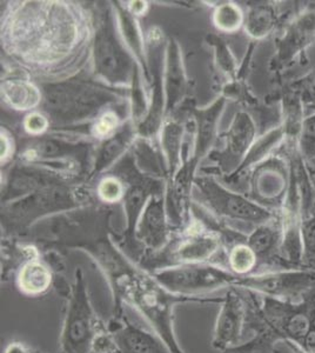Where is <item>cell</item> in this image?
I'll return each mask as SVG.
<instances>
[{"mask_svg":"<svg viewBox=\"0 0 315 353\" xmlns=\"http://www.w3.org/2000/svg\"><path fill=\"white\" fill-rule=\"evenodd\" d=\"M113 297V318L124 316L125 305L139 313L172 353H185L174 331V310L180 304H221L223 298L187 297L170 292L153 274L130 264L110 246L93 251Z\"/></svg>","mask_w":315,"mask_h":353,"instance_id":"1","label":"cell"},{"mask_svg":"<svg viewBox=\"0 0 315 353\" xmlns=\"http://www.w3.org/2000/svg\"><path fill=\"white\" fill-rule=\"evenodd\" d=\"M100 321L90 299L84 273L77 270L68 291V306L60 332L61 353H92V344Z\"/></svg>","mask_w":315,"mask_h":353,"instance_id":"2","label":"cell"},{"mask_svg":"<svg viewBox=\"0 0 315 353\" xmlns=\"http://www.w3.org/2000/svg\"><path fill=\"white\" fill-rule=\"evenodd\" d=\"M153 276L170 292L187 297H205L208 293L234 286L239 278L205 263L165 268L156 271Z\"/></svg>","mask_w":315,"mask_h":353,"instance_id":"3","label":"cell"},{"mask_svg":"<svg viewBox=\"0 0 315 353\" xmlns=\"http://www.w3.org/2000/svg\"><path fill=\"white\" fill-rule=\"evenodd\" d=\"M246 310L236 290H228L223 298L216 317L211 345L220 352H230L238 347L243 334Z\"/></svg>","mask_w":315,"mask_h":353,"instance_id":"4","label":"cell"},{"mask_svg":"<svg viewBox=\"0 0 315 353\" xmlns=\"http://www.w3.org/2000/svg\"><path fill=\"white\" fill-rule=\"evenodd\" d=\"M108 325L116 341L118 353H172L156 333L133 324L124 316L112 317Z\"/></svg>","mask_w":315,"mask_h":353,"instance_id":"5","label":"cell"},{"mask_svg":"<svg viewBox=\"0 0 315 353\" xmlns=\"http://www.w3.org/2000/svg\"><path fill=\"white\" fill-rule=\"evenodd\" d=\"M311 276L306 273H276L239 277L234 288L252 290L267 296H285L308 285Z\"/></svg>","mask_w":315,"mask_h":353,"instance_id":"6","label":"cell"},{"mask_svg":"<svg viewBox=\"0 0 315 353\" xmlns=\"http://www.w3.org/2000/svg\"><path fill=\"white\" fill-rule=\"evenodd\" d=\"M315 39V10H308L293 21L280 43V59L291 63Z\"/></svg>","mask_w":315,"mask_h":353,"instance_id":"7","label":"cell"},{"mask_svg":"<svg viewBox=\"0 0 315 353\" xmlns=\"http://www.w3.org/2000/svg\"><path fill=\"white\" fill-rule=\"evenodd\" d=\"M53 283L52 270L39 259L25 261L17 272V290L25 297L45 296L52 289Z\"/></svg>","mask_w":315,"mask_h":353,"instance_id":"8","label":"cell"},{"mask_svg":"<svg viewBox=\"0 0 315 353\" xmlns=\"http://www.w3.org/2000/svg\"><path fill=\"white\" fill-rule=\"evenodd\" d=\"M219 248L220 241L216 236L193 231L176 248L173 258L180 265L204 264L218 252Z\"/></svg>","mask_w":315,"mask_h":353,"instance_id":"9","label":"cell"},{"mask_svg":"<svg viewBox=\"0 0 315 353\" xmlns=\"http://www.w3.org/2000/svg\"><path fill=\"white\" fill-rule=\"evenodd\" d=\"M265 223L250 234L246 244L256 252L259 261L276 257L280 246L283 245V226L281 223Z\"/></svg>","mask_w":315,"mask_h":353,"instance_id":"10","label":"cell"},{"mask_svg":"<svg viewBox=\"0 0 315 353\" xmlns=\"http://www.w3.org/2000/svg\"><path fill=\"white\" fill-rule=\"evenodd\" d=\"M3 92L6 101L17 110L32 109L40 101L39 91L26 81H6Z\"/></svg>","mask_w":315,"mask_h":353,"instance_id":"11","label":"cell"},{"mask_svg":"<svg viewBox=\"0 0 315 353\" xmlns=\"http://www.w3.org/2000/svg\"><path fill=\"white\" fill-rule=\"evenodd\" d=\"M256 252L247 244H238L228 253L230 272L236 277H246L258 265Z\"/></svg>","mask_w":315,"mask_h":353,"instance_id":"12","label":"cell"},{"mask_svg":"<svg viewBox=\"0 0 315 353\" xmlns=\"http://www.w3.org/2000/svg\"><path fill=\"white\" fill-rule=\"evenodd\" d=\"M276 23V16L273 8L270 6H259L252 10L248 14L246 31L254 38H263L272 32Z\"/></svg>","mask_w":315,"mask_h":353,"instance_id":"13","label":"cell"},{"mask_svg":"<svg viewBox=\"0 0 315 353\" xmlns=\"http://www.w3.org/2000/svg\"><path fill=\"white\" fill-rule=\"evenodd\" d=\"M299 149L303 159L315 166V113L305 118L300 126Z\"/></svg>","mask_w":315,"mask_h":353,"instance_id":"14","label":"cell"},{"mask_svg":"<svg viewBox=\"0 0 315 353\" xmlns=\"http://www.w3.org/2000/svg\"><path fill=\"white\" fill-rule=\"evenodd\" d=\"M214 21L220 30L226 32H234L243 25V14L236 5H221L214 14Z\"/></svg>","mask_w":315,"mask_h":353,"instance_id":"15","label":"cell"},{"mask_svg":"<svg viewBox=\"0 0 315 353\" xmlns=\"http://www.w3.org/2000/svg\"><path fill=\"white\" fill-rule=\"evenodd\" d=\"M301 243H303V263L307 266H315V213L303 219L300 224Z\"/></svg>","mask_w":315,"mask_h":353,"instance_id":"16","label":"cell"},{"mask_svg":"<svg viewBox=\"0 0 315 353\" xmlns=\"http://www.w3.org/2000/svg\"><path fill=\"white\" fill-rule=\"evenodd\" d=\"M283 129L273 130L271 132H268L252 149L251 154H250V161H254L256 159H260L261 157L266 156L273 148H276V145H279L280 141H283Z\"/></svg>","mask_w":315,"mask_h":353,"instance_id":"17","label":"cell"},{"mask_svg":"<svg viewBox=\"0 0 315 353\" xmlns=\"http://www.w3.org/2000/svg\"><path fill=\"white\" fill-rule=\"evenodd\" d=\"M100 194L105 201H114L121 196V188L114 179H108L100 186Z\"/></svg>","mask_w":315,"mask_h":353,"instance_id":"18","label":"cell"},{"mask_svg":"<svg viewBox=\"0 0 315 353\" xmlns=\"http://www.w3.org/2000/svg\"><path fill=\"white\" fill-rule=\"evenodd\" d=\"M25 126L30 133L44 132L48 128V121L41 114L33 113L28 117V119L25 121Z\"/></svg>","mask_w":315,"mask_h":353,"instance_id":"19","label":"cell"},{"mask_svg":"<svg viewBox=\"0 0 315 353\" xmlns=\"http://www.w3.org/2000/svg\"><path fill=\"white\" fill-rule=\"evenodd\" d=\"M116 126V117L113 113H108L96 124V131L99 136H105V134L111 132L112 130L114 129Z\"/></svg>","mask_w":315,"mask_h":353,"instance_id":"20","label":"cell"},{"mask_svg":"<svg viewBox=\"0 0 315 353\" xmlns=\"http://www.w3.org/2000/svg\"><path fill=\"white\" fill-rule=\"evenodd\" d=\"M3 353H39L24 341H13L5 346Z\"/></svg>","mask_w":315,"mask_h":353,"instance_id":"21","label":"cell"}]
</instances>
